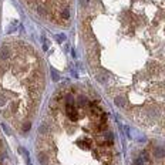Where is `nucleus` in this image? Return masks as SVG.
<instances>
[{
	"label": "nucleus",
	"mask_w": 165,
	"mask_h": 165,
	"mask_svg": "<svg viewBox=\"0 0 165 165\" xmlns=\"http://www.w3.org/2000/svg\"><path fill=\"white\" fill-rule=\"evenodd\" d=\"M134 165H145V161H144L141 157H138V158L134 161Z\"/></svg>",
	"instance_id": "7ed1b4c3"
},
{
	"label": "nucleus",
	"mask_w": 165,
	"mask_h": 165,
	"mask_svg": "<svg viewBox=\"0 0 165 165\" xmlns=\"http://www.w3.org/2000/svg\"><path fill=\"white\" fill-rule=\"evenodd\" d=\"M154 158H157V159H162V158H164V148H162V147L155 148V150H154Z\"/></svg>",
	"instance_id": "f03ea898"
},
{
	"label": "nucleus",
	"mask_w": 165,
	"mask_h": 165,
	"mask_svg": "<svg viewBox=\"0 0 165 165\" xmlns=\"http://www.w3.org/2000/svg\"><path fill=\"white\" fill-rule=\"evenodd\" d=\"M73 0H23L39 17L56 24L67 23L71 17Z\"/></svg>",
	"instance_id": "f257e3e1"
}]
</instances>
